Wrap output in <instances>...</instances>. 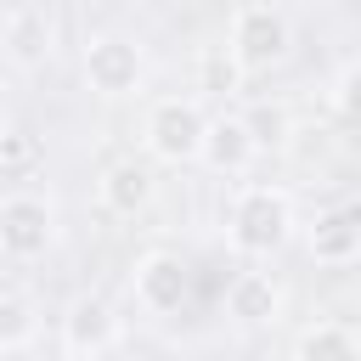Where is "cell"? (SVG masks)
<instances>
[{
	"label": "cell",
	"instance_id": "1",
	"mask_svg": "<svg viewBox=\"0 0 361 361\" xmlns=\"http://www.w3.org/2000/svg\"><path fill=\"white\" fill-rule=\"evenodd\" d=\"M299 237V209L282 186H243L226 209V243L243 259H271Z\"/></svg>",
	"mask_w": 361,
	"mask_h": 361
},
{
	"label": "cell",
	"instance_id": "2",
	"mask_svg": "<svg viewBox=\"0 0 361 361\" xmlns=\"http://www.w3.org/2000/svg\"><path fill=\"white\" fill-rule=\"evenodd\" d=\"M226 51L237 56V68H243L248 79L282 68V62L293 56V23H288V11H276L271 0L237 6V11H231V28H226Z\"/></svg>",
	"mask_w": 361,
	"mask_h": 361
},
{
	"label": "cell",
	"instance_id": "3",
	"mask_svg": "<svg viewBox=\"0 0 361 361\" xmlns=\"http://www.w3.org/2000/svg\"><path fill=\"white\" fill-rule=\"evenodd\" d=\"M203 130H209V113L197 96H158L141 118V147L152 164H197V147H203Z\"/></svg>",
	"mask_w": 361,
	"mask_h": 361
},
{
	"label": "cell",
	"instance_id": "4",
	"mask_svg": "<svg viewBox=\"0 0 361 361\" xmlns=\"http://www.w3.org/2000/svg\"><path fill=\"white\" fill-rule=\"evenodd\" d=\"M62 214L45 192H6L0 197V254L17 265H34L56 248Z\"/></svg>",
	"mask_w": 361,
	"mask_h": 361
},
{
	"label": "cell",
	"instance_id": "5",
	"mask_svg": "<svg viewBox=\"0 0 361 361\" xmlns=\"http://www.w3.org/2000/svg\"><path fill=\"white\" fill-rule=\"evenodd\" d=\"M79 68H85V85L102 102H124V96H135L147 85V51L130 34H90Z\"/></svg>",
	"mask_w": 361,
	"mask_h": 361
},
{
	"label": "cell",
	"instance_id": "6",
	"mask_svg": "<svg viewBox=\"0 0 361 361\" xmlns=\"http://www.w3.org/2000/svg\"><path fill=\"white\" fill-rule=\"evenodd\" d=\"M62 355L73 361H96V355H113L124 344V316L113 310L107 293H73L68 310H62V333H56Z\"/></svg>",
	"mask_w": 361,
	"mask_h": 361
},
{
	"label": "cell",
	"instance_id": "7",
	"mask_svg": "<svg viewBox=\"0 0 361 361\" xmlns=\"http://www.w3.org/2000/svg\"><path fill=\"white\" fill-rule=\"evenodd\" d=\"M130 293H135V305H141L147 316H158V322H164V316H180L186 299H192V265H186L180 254H169V248H152V254L135 259Z\"/></svg>",
	"mask_w": 361,
	"mask_h": 361
},
{
	"label": "cell",
	"instance_id": "8",
	"mask_svg": "<svg viewBox=\"0 0 361 361\" xmlns=\"http://www.w3.org/2000/svg\"><path fill=\"white\" fill-rule=\"evenodd\" d=\"M0 51L11 68L34 73L56 56V23H51V6H17L6 23H0Z\"/></svg>",
	"mask_w": 361,
	"mask_h": 361
},
{
	"label": "cell",
	"instance_id": "9",
	"mask_svg": "<svg viewBox=\"0 0 361 361\" xmlns=\"http://www.w3.org/2000/svg\"><path fill=\"white\" fill-rule=\"evenodd\" d=\"M282 305H288V293H282V282L265 276V271H237V276L226 282V322L243 327V333L276 327V322H282Z\"/></svg>",
	"mask_w": 361,
	"mask_h": 361
},
{
	"label": "cell",
	"instance_id": "10",
	"mask_svg": "<svg viewBox=\"0 0 361 361\" xmlns=\"http://www.w3.org/2000/svg\"><path fill=\"white\" fill-rule=\"evenodd\" d=\"M259 158V141L248 130L243 113H209V130H203V147H197V164L214 169V175H248Z\"/></svg>",
	"mask_w": 361,
	"mask_h": 361
},
{
	"label": "cell",
	"instance_id": "11",
	"mask_svg": "<svg viewBox=\"0 0 361 361\" xmlns=\"http://www.w3.org/2000/svg\"><path fill=\"white\" fill-rule=\"evenodd\" d=\"M96 197H102L107 214L135 220L141 209H152V197H158V175H152L147 158H113V164L102 169V180H96Z\"/></svg>",
	"mask_w": 361,
	"mask_h": 361
},
{
	"label": "cell",
	"instance_id": "12",
	"mask_svg": "<svg viewBox=\"0 0 361 361\" xmlns=\"http://www.w3.org/2000/svg\"><path fill=\"white\" fill-rule=\"evenodd\" d=\"M299 231H305V254H310L316 265H327V271L361 259V214H355V209H322V214H316L310 226H299Z\"/></svg>",
	"mask_w": 361,
	"mask_h": 361
},
{
	"label": "cell",
	"instance_id": "13",
	"mask_svg": "<svg viewBox=\"0 0 361 361\" xmlns=\"http://www.w3.org/2000/svg\"><path fill=\"white\" fill-rule=\"evenodd\" d=\"M288 350H293L299 361H355V355H361V333H355L350 322H310V327L293 333Z\"/></svg>",
	"mask_w": 361,
	"mask_h": 361
},
{
	"label": "cell",
	"instance_id": "14",
	"mask_svg": "<svg viewBox=\"0 0 361 361\" xmlns=\"http://www.w3.org/2000/svg\"><path fill=\"white\" fill-rule=\"evenodd\" d=\"M34 338H39V305L28 293L0 288V355L6 350H28Z\"/></svg>",
	"mask_w": 361,
	"mask_h": 361
},
{
	"label": "cell",
	"instance_id": "15",
	"mask_svg": "<svg viewBox=\"0 0 361 361\" xmlns=\"http://www.w3.org/2000/svg\"><path fill=\"white\" fill-rule=\"evenodd\" d=\"M243 68H237V56L226 51V45H209L203 56H197V90H209V96H231V90H243Z\"/></svg>",
	"mask_w": 361,
	"mask_h": 361
},
{
	"label": "cell",
	"instance_id": "16",
	"mask_svg": "<svg viewBox=\"0 0 361 361\" xmlns=\"http://www.w3.org/2000/svg\"><path fill=\"white\" fill-rule=\"evenodd\" d=\"M243 118H248V130H254V141H259V152H265V147H282V141H288V130H293V118H288V107H248Z\"/></svg>",
	"mask_w": 361,
	"mask_h": 361
},
{
	"label": "cell",
	"instance_id": "17",
	"mask_svg": "<svg viewBox=\"0 0 361 361\" xmlns=\"http://www.w3.org/2000/svg\"><path fill=\"white\" fill-rule=\"evenodd\" d=\"M333 113L350 118V124H361V62H344L333 73Z\"/></svg>",
	"mask_w": 361,
	"mask_h": 361
},
{
	"label": "cell",
	"instance_id": "18",
	"mask_svg": "<svg viewBox=\"0 0 361 361\" xmlns=\"http://www.w3.org/2000/svg\"><path fill=\"white\" fill-rule=\"evenodd\" d=\"M11 152V118H6V107H0V158Z\"/></svg>",
	"mask_w": 361,
	"mask_h": 361
},
{
	"label": "cell",
	"instance_id": "19",
	"mask_svg": "<svg viewBox=\"0 0 361 361\" xmlns=\"http://www.w3.org/2000/svg\"><path fill=\"white\" fill-rule=\"evenodd\" d=\"M17 6H51V0H17Z\"/></svg>",
	"mask_w": 361,
	"mask_h": 361
}]
</instances>
